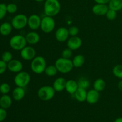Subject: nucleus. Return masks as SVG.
I'll list each match as a JSON object with an SVG mask.
<instances>
[{
    "label": "nucleus",
    "instance_id": "29",
    "mask_svg": "<svg viewBox=\"0 0 122 122\" xmlns=\"http://www.w3.org/2000/svg\"><path fill=\"white\" fill-rule=\"evenodd\" d=\"M10 91V86L7 83H2L0 85V93L2 95L8 94Z\"/></svg>",
    "mask_w": 122,
    "mask_h": 122
},
{
    "label": "nucleus",
    "instance_id": "41",
    "mask_svg": "<svg viewBox=\"0 0 122 122\" xmlns=\"http://www.w3.org/2000/svg\"><path fill=\"white\" fill-rule=\"evenodd\" d=\"M35 1H36V2H43V1H45V0H34Z\"/></svg>",
    "mask_w": 122,
    "mask_h": 122
},
{
    "label": "nucleus",
    "instance_id": "20",
    "mask_svg": "<svg viewBox=\"0 0 122 122\" xmlns=\"http://www.w3.org/2000/svg\"><path fill=\"white\" fill-rule=\"evenodd\" d=\"M12 98L8 94L2 95L0 98V107L7 110L11 106Z\"/></svg>",
    "mask_w": 122,
    "mask_h": 122
},
{
    "label": "nucleus",
    "instance_id": "4",
    "mask_svg": "<svg viewBox=\"0 0 122 122\" xmlns=\"http://www.w3.org/2000/svg\"><path fill=\"white\" fill-rule=\"evenodd\" d=\"M56 92V91L52 86L45 85L38 89L37 95L42 101H48L53 98Z\"/></svg>",
    "mask_w": 122,
    "mask_h": 122
},
{
    "label": "nucleus",
    "instance_id": "3",
    "mask_svg": "<svg viewBox=\"0 0 122 122\" xmlns=\"http://www.w3.org/2000/svg\"><path fill=\"white\" fill-rule=\"evenodd\" d=\"M54 65L57 67L58 72L62 74L69 73L74 67L71 60L63 57H60L56 60Z\"/></svg>",
    "mask_w": 122,
    "mask_h": 122
},
{
    "label": "nucleus",
    "instance_id": "38",
    "mask_svg": "<svg viewBox=\"0 0 122 122\" xmlns=\"http://www.w3.org/2000/svg\"><path fill=\"white\" fill-rule=\"evenodd\" d=\"M97 4H108L110 0H94Z\"/></svg>",
    "mask_w": 122,
    "mask_h": 122
},
{
    "label": "nucleus",
    "instance_id": "1",
    "mask_svg": "<svg viewBox=\"0 0 122 122\" xmlns=\"http://www.w3.org/2000/svg\"><path fill=\"white\" fill-rule=\"evenodd\" d=\"M61 8V4L58 0H45L44 4V13L45 15L54 17L60 12Z\"/></svg>",
    "mask_w": 122,
    "mask_h": 122
},
{
    "label": "nucleus",
    "instance_id": "23",
    "mask_svg": "<svg viewBox=\"0 0 122 122\" xmlns=\"http://www.w3.org/2000/svg\"><path fill=\"white\" fill-rule=\"evenodd\" d=\"M72 63L74 67H81L85 63V58L83 55L77 54L73 57L72 60Z\"/></svg>",
    "mask_w": 122,
    "mask_h": 122
},
{
    "label": "nucleus",
    "instance_id": "7",
    "mask_svg": "<svg viewBox=\"0 0 122 122\" xmlns=\"http://www.w3.org/2000/svg\"><path fill=\"white\" fill-rule=\"evenodd\" d=\"M56 27V21L52 17L45 15L42 18L40 28L45 33H50Z\"/></svg>",
    "mask_w": 122,
    "mask_h": 122
},
{
    "label": "nucleus",
    "instance_id": "27",
    "mask_svg": "<svg viewBox=\"0 0 122 122\" xmlns=\"http://www.w3.org/2000/svg\"><path fill=\"white\" fill-rule=\"evenodd\" d=\"M77 82L79 88H82V89L86 90L90 86V82H89V80L85 77H81Z\"/></svg>",
    "mask_w": 122,
    "mask_h": 122
},
{
    "label": "nucleus",
    "instance_id": "18",
    "mask_svg": "<svg viewBox=\"0 0 122 122\" xmlns=\"http://www.w3.org/2000/svg\"><path fill=\"white\" fill-rule=\"evenodd\" d=\"M26 92L25 88L17 86L13 89L12 92V98L16 101H21L25 97Z\"/></svg>",
    "mask_w": 122,
    "mask_h": 122
},
{
    "label": "nucleus",
    "instance_id": "35",
    "mask_svg": "<svg viewBox=\"0 0 122 122\" xmlns=\"http://www.w3.org/2000/svg\"><path fill=\"white\" fill-rule=\"evenodd\" d=\"M69 30V33L70 36H77L79 32V29L77 26H72L68 29Z\"/></svg>",
    "mask_w": 122,
    "mask_h": 122
},
{
    "label": "nucleus",
    "instance_id": "17",
    "mask_svg": "<svg viewBox=\"0 0 122 122\" xmlns=\"http://www.w3.org/2000/svg\"><path fill=\"white\" fill-rule=\"evenodd\" d=\"M27 44L30 45H35L40 41V35L35 31L28 32L25 36Z\"/></svg>",
    "mask_w": 122,
    "mask_h": 122
},
{
    "label": "nucleus",
    "instance_id": "10",
    "mask_svg": "<svg viewBox=\"0 0 122 122\" xmlns=\"http://www.w3.org/2000/svg\"><path fill=\"white\" fill-rule=\"evenodd\" d=\"M41 19L42 18L38 14H32L28 17L27 26L32 30H36L40 28Z\"/></svg>",
    "mask_w": 122,
    "mask_h": 122
},
{
    "label": "nucleus",
    "instance_id": "14",
    "mask_svg": "<svg viewBox=\"0 0 122 122\" xmlns=\"http://www.w3.org/2000/svg\"><path fill=\"white\" fill-rule=\"evenodd\" d=\"M109 7L107 4H97L94 5L92 8V11L95 15L99 16L106 15Z\"/></svg>",
    "mask_w": 122,
    "mask_h": 122
},
{
    "label": "nucleus",
    "instance_id": "16",
    "mask_svg": "<svg viewBox=\"0 0 122 122\" xmlns=\"http://www.w3.org/2000/svg\"><path fill=\"white\" fill-rule=\"evenodd\" d=\"M66 82L67 81L65 78L63 77H59L54 81L52 86L53 87L56 92H60L65 90Z\"/></svg>",
    "mask_w": 122,
    "mask_h": 122
},
{
    "label": "nucleus",
    "instance_id": "37",
    "mask_svg": "<svg viewBox=\"0 0 122 122\" xmlns=\"http://www.w3.org/2000/svg\"><path fill=\"white\" fill-rule=\"evenodd\" d=\"M7 116V112L5 109L0 107V122H3Z\"/></svg>",
    "mask_w": 122,
    "mask_h": 122
},
{
    "label": "nucleus",
    "instance_id": "25",
    "mask_svg": "<svg viewBox=\"0 0 122 122\" xmlns=\"http://www.w3.org/2000/svg\"><path fill=\"white\" fill-rule=\"evenodd\" d=\"M110 9L118 11L122 10V0H110L108 3Z\"/></svg>",
    "mask_w": 122,
    "mask_h": 122
},
{
    "label": "nucleus",
    "instance_id": "8",
    "mask_svg": "<svg viewBox=\"0 0 122 122\" xmlns=\"http://www.w3.org/2000/svg\"><path fill=\"white\" fill-rule=\"evenodd\" d=\"M28 17L25 14H18L15 15L11 20L13 27L16 30H21L27 26Z\"/></svg>",
    "mask_w": 122,
    "mask_h": 122
},
{
    "label": "nucleus",
    "instance_id": "6",
    "mask_svg": "<svg viewBox=\"0 0 122 122\" xmlns=\"http://www.w3.org/2000/svg\"><path fill=\"white\" fill-rule=\"evenodd\" d=\"M30 76L26 71H21L16 73L14 79V82L16 86L24 88L27 86L30 82Z\"/></svg>",
    "mask_w": 122,
    "mask_h": 122
},
{
    "label": "nucleus",
    "instance_id": "9",
    "mask_svg": "<svg viewBox=\"0 0 122 122\" xmlns=\"http://www.w3.org/2000/svg\"><path fill=\"white\" fill-rule=\"evenodd\" d=\"M20 56L24 60L32 61L36 57V51L32 46H26L20 51Z\"/></svg>",
    "mask_w": 122,
    "mask_h": 122
},
{
    "label": "nucleus",
    "instance_id": "19",
    "mask_svg": "<svg viewBox=\"0 0 122 122\" xmlns=\"http://www.w3.org/2000/svg\"><path fill=\"white\" fill-rule=\"evenodd\" d=\"M79 88L77 81L73 79H70L67 81L66 84L65 90L71 95H74L76 91Z\"/></svg>",
    "mask_w": 122,
    "mask_h": 122
},
{
    "label": "nucleus",
    "instance_id": "13",
    "mask_svg": "<svg viewBox=\"0 0 122 122\" xmlns=\"http://www.w3.org/2000/svg\"><path fill=\"white\" fill-rule=\"evenodd\" d=\"M23 69V63L19 60L13 59L7 63V69H8V70L12 73H17L22 71Z\"/></svg>",
    "mask_w": 122,
    "mask_h": 122
},
{
    "label": "nucleus",
    "instance_id": "15",
    "mask_svg": "<svg viewBox=\"0 0 122 122\" xmlns=\"http://www.w3.org/2000/svg\"><path fill=\"white\" fill-rule=\"evenodd\" d=\"M100 92L94 89H90L87 92L86 101L89 104H95L100 99Z\"/></svg>",
    "mask_w": 122,
    "mask_h": 122
},
{
    "label": "nucleus",
    "instance_id": "40",
    "mask_svg": "<svg viewBox=\"0 0 122 122\" xmlns=\"http://www.w3.org/2000/svg\"><path fill=\"white\" fill-rule=\"evenodd\" d=\"M114 122H122V117H118L114 120Z\"/></svg>",
    "mask_w": 122,
    "mask_h": 122
},
{
    "label": "nucleus",
    "instance_id": "5",
    "mask_svg": "<svg viewBox=\"0 0 122 122\" xmlns=\"http://www.w3.org/2000/svg\"><path fill=\"white\" fill-rule=\"evenodd\" d=\"M27 41L25 36L21 35H15L10 38L9 44L10 47L15 51H21L27 46Z\"/></svg>",
    "mask_w": 122,
    "mask_h": 122
},
{
    "label": "nucleus",
    "instance_id": "32",
    "mask_svg": "<svg viewBox=\"0 0 122 122\" xmlns=\"http://www.w3.org/2000/svg\"><path fill=\"white\" fill-rule=\"evenodd\" d=\"M107 19L109 20H114L117 17V11L112 9H108L106 14Z\"/></svg>",
    "mask_w": 122,
    "mask_h": 122
},
{
    "label": "nucleus",
    "instance_id": "12",
    "mask_svg": "<svg viewBox=\"0 0 122 122\" xmlns=\"http://www.w3.org/2000/svg\"><path fill=\"white\" fill-rule=\"evenodd\" d=\"M82 45V41L81 38L77 36H70L67 41V46L72 51L77 50L81 47Z\"/></svg>",
    "mask_w": 122,
    "mask_h": 122
},
{
    "label": "nucleus",
    "instance_id": "2",
    "mask_svg": "<svg viewBox=\"0 0 122 122\" xmlns=\"http://www.w3.org/2000/svg\"><path fill=\"white\" fill-rule=\"evenodd\" d=\"M46 62L42 56H36L30 63V69L34 73L40 75L45 71L46 67Z\"/></svg>",
    "mask_w": 122,
    "mask_h": 122
},
{
    "label": "nucleus",
    "instance_id": "39",
    "mask_svg": "<svg viewBox=\"0 0 122 122\" xmlns=\"http://www.w3.org/2000/svg\"><path fill=\"white\" fill-rule=\"evenodd\" d=\"M117 88L120 91H122V79H120L117 84Z\"/></svg>",
    "mask_w": 122,
    "mask_h": 122
},
{
    "label": "nucleus",
    "instance_id": "26",
    "mask_svg": "<svg viewBox=\"0 0 122 122\" xmlns=\"http://www.w3.org/2000/svg\"><path fill=\"white\" fill-rule=\"evenodd\" d=\"M58 70H57V67L55 65H50L46 66V69H45V74L47 75L49 77H53L55 76L58 73Z\"/></svg>",
    "mask_w": 122,
    "mask_h": 122
},
{
    "label": "nucleus",
    "instance_id": "21",
    "mask_svg": "<svg viewBox=\"0 0 122 122\" xmlns=\"http://www.w3.org/2000/svg\"><path fill=\"white\" fill-rule=\"evenodd\" d=\"M13 28V26L10 23H3L0 25V34L3 36L9 35L11 33Z\"/></svg>",
    "mask_w": 122,
    "mask_h": 122
},
{
    "label": "nucleus",
    "instance_id": "11",
    "mask_svg": "<svg viewBox=\"0 0 122 122\" xmlns=\"http://www.w3.org/2000/svg\"><path fill=\"white\" fill-rule=\"evenodd\" d=\"M69 30L66 27H60L57 29L55 32V37L57 41L60 42H64L69 38Z\"/></svg>",
    "mask_w": 122,
    "mask_h": 122
},
{
    "label": "nucleus",
    "instance_id": "36",
    "mask_svg": "<svg viewBox=\"0 0 122 122\" xmlns=\"http://www.w3.org/2000/svg\"><path fill=\"white\" fill-rule=\"evenodd\" d=\"M7 69V63L0 60V75L3 74Z\"/></svg>",
    "mask_w": 122,
    "mask_h": 122
},
{
    "label": "nucleus",
    "instance_id": "34",
    "mask_svg": "<svg viewBox=\"0 0 122 122\" xmlns=\"http://www.w3.org/2000/svg\"><path fill=\"white\" fill-rule=\"evenodd\" d=\"M71 56H72V50H70L69 48H65L61 52V57L64 58L70 59Z\"/></svg>",
    "mask_w": 122,
    "mask_h": 122
},
{
    "label": "nucleus",
    "instance_id": "33",
    "mask_svg": "<svg viewBox=\"0 0 122 122\" xmlns=\"http://www.w3.org/2000/svg\"><path fill=\"white\" fill-rule=\"evenodd\" d=\"M7 13V5L4 3H0V20H2L5 17Z\"/></svg>",
    "mask_w": 122,
    "mask_h": 122
},
{
    "label": "nucleus",
    "instance_id": "22",
    "mask_svg": "<svg viewBox=\"0 0 122 122\" xmlns=\"http://www.w3.org/2000/svg\"><path fill=\"white\" fill-rule=\"evenodd\" d=\"M75 98L78 102H83L86 100L87 91L86 89L79 88L74 94Z\"/></svg>",
    "mask_w": 122,
    "mask_h": 122
},
{
    "label": "nucleus",
    "instance_id": "24",
    "mask_svg": "<svg viewBox=\"0 0 122 122\" xmlns=\"http://www.w3.org/2000/svg\"><path fill=\"white\" fill-rule=\"evenodd\" d=\"M106 86V83L104 80L102 78L97 79L93 83V89L100 92L103 91Z\"/></svg>",
    "mask_w": 122,
    "mask_h": 122
},
{
    "label": "nucleus",
    "instance_id": "31",
    "mask_svg": "<svg viewBox=\"0 0 122 122\" xmlns=\"http://www.w3.org/2000/svg\"><path fill=\"white\" fill-rule=\"evenodd\" d=\"M7 13H10V14H14V13H16L17 11V5L15 4L10 3L7 5Z\"/></svg>",
    "mask_w": 122,
    "mask_h": 122
},
{
    "label": "nucleus",
    "instance_id": "30",
    "mask_svg": "<svg viewBox=\"0 0 122 122\" xmlns=\"http://www.w3.org/2000/svg\"><path fill=\"white\" fill-rule=\"evenodd\" d=\"M1 60L5 63H8L13 60V55L10 51H5L1 56Z\"/></svg>",
    "mask_w": 122,
    "mask_h": 122
},
{
    "label": "nucleus",
    "instance_id": "28",
    "mask_svg": "<svg viewBox=\"0 0 122 122\" xmlns=\"http://www.w3.org/2000/svg\"><path fill=\"white\" fill-rule=\"evenodd\" d=\"M113 75L119 79H122V64H117L112 70Z\"/></svg>",
    "mask_w": 122,
    "mask_h": 122
}]
</instances>
